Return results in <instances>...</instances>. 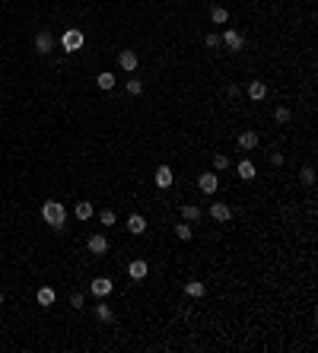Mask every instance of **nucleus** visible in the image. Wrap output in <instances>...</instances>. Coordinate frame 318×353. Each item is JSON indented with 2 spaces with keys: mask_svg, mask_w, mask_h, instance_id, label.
Instances as JSON below:
<instances>
[{
  "mask_svg": "<svg viewBox=\"0 0 318 353\" xmlns=\"http://www.w3.org/2000/svg\"><path fill=\"white\" fill-rule=\"evenodd\" d=\"M42 220L48 223L51 229H64V223H67V210H64V204H58V201H45L42 204Z\"/></svg>",
  "mask_w": 318,
  "mask_h": 353,
  "instance_id": "obj_1",
  "label": "nucleus"
},
{
  "mask_svg": "<svg viewBox=\"0 0 318 353\" xmlns=\"http://www.w3.org/2000/svg\"><path fill=\"white\" fill-rule=\"evenodd\" d=\"M223 48H226L229 54H235V51H242L245 48V35H242L239 29H223Z\"/></svg>",
  "mask_w": 318,
  "mask_h": 353,
  "instance_id": "obj_2",
  "label": "nucleus"
},
{
  "mask_svg": "<svg viewBox=\"0 0 318 353\" xmlns=\"http://www.w3.org/2000/svg\"><path fill=\"white\" fill-rule=\"evenodd\" d=\"M60 48L64 51H80L83 48V32L80 29H67L64 35H60Z\"/></svg>",
  "mask_w": 318,
  "mask_h": 353,
  "instance_id": "obj_3",
  "label": "nucleus"
},
{
  "mask_svg": "<svg viewBox=\"0 0 318 353\" xmlns=\"http://www.w3.org/2000/svg\"><path fill=\"white\" fill-rule=\"evenodd\" d=\"M112 290H115V283L108 280V277H96V280L89 283V293L96 296V299H105V296H112Z\"/></svg>",
  "mask_w": 318,
  "mask_h": 353,
  "instance_id": "obj_4",
  "label": "nucleus"
},
{
  "mask_svg": "<svg viewBox=\"0 0 318 353\" xmlns=\"http://www.w3.org/2000/svg\"><path fill=\"white\" fill-rule=\"evenodd\" d=\"M124 226H127V233H131V235H144L146 233V216L144 213H131Z\"/></svg>",
  "mask_w": 318,
  "mask_h": 353,
  "instance_id": "obj_5",
  "label": "nucleus"
},
{
  "mask_svg": "<svg viewBox=\"0 0 318 353\" xmlns=\"http://www.w3.org/2000/svg\"><path fill=\"white\" fill-rule=\"evenodd\" d=\"M86 248H89L92 255H105L108 252V239H105L102 233H92L89 239H86Z\"/></svg>",
  "mask_w": 318,
  "mask_h": 353,
  "instance_id": "obj_6",
  "label": "nucleus"
},
{
  "mask_svg": "<svg viewBox=\"0 0 318 353\" xmlns=\"http://www.w3.org/2000/svg\"><path fill=\"white\" fill-rule=\"evenodd\" d=\"M198 188H201L204 194H213L216 188H220V175H216V172H204V175L198 178Z\"/></svg>",
  "mask_w": 318,
  "mask_h": 353,
  "instance_id": "obj_7",
  "label": "nucleus"
},
{
  "mask_svg": "<svg viewBox=\"0 0 318 353\" xmlns=\"http://www.w3.org/2000/svg\"><path fill=\"white\" fill-rule=\"evenodd\" d=\"M245 92H248V99H252V102H261V99L267 96V83H264V80H252V83L245 86Z\"/></svg>",
  "mask_w": 318,
  "mask_h": 353,
  "instance_id": "obj_8",
  "label": "nucleus"
},
{
  "mask_svg": "<svg viewBox=\"0 0 318 353\" xmlns=\"http://www.w3.org/2000/svg\"><path fill=\"white\" fill-rule=\"evenodd\" d=\"M127 274H131V280H144V277L150 274V264H146L144 258H137V261L127 264Z\"/></svg>",
  "mask_w": 318,
  "mask_h": 353,
  "instance_id": "obj_9",
  "label": "nucleus"
},
{
  "mask_svg": "<svg viewBox=\"0 0 318 353\" xmlns=\"http://www.w3.org/2000/svg\"><path fill=\"white\" fill-rule=\"evenodd\" d=\"M137 64H140V58H137L134 51H121V54H118V67H121V70L131 73V70H137Z\"/></svg>",
  "mask_w": 318,
  "mask_h": 353,
  "instance_id": "obj_10",
  "label": "nucleus"
},
{
  "mask_svg": "<svg viewBox=\"0 0 318 353\" xmlns=\"http://www.w3.org/2000/svg\"><path fill=\"white\" fill-rule=\"evenodd\" d=\"M255 147H258V134H255V131H242L239 134V150L242 153H252Z\"/></svg>",
  "mask_w": 318,
  "mask_h": 353,
  "instance_id": "obj_11",
  "label": "nucleus"
},
{
  "mask_svg": "<svg viewBox=\"0 0 318 353\" xmlns=\"http://www.w3.org/2000/svg\"><path fill=\"white\" fill-rule=\"evenodd\" d=\"M210 216L216 223H226L229 216H232V207H229V204H210Z\"/></svg>",
  "mask_w": 318,
  "mask_h": 353,
  "instance_id": "obj_12",
  "label": "nucleus"
},
{
  "mask_svg": "<svg viewBox=\"0 0 318 353\" xmlns=\"http://www.w3.org/2000/svg\"><path fill=\"white\" fill-rule=\"evenodd\" d=\"M153 181H156V188H169L172 185V166H159L156 175H153Z\"/></svg>",
  "mask_w": 318,
  "mask_h": 353,
  "instance_id": "obj_13",
  "label": "nucleus"
},
{
  "mask_svg": "<svg viewBox=\"0 0 318 353\" xmlns=\"http://www.w3.org/2000/svg\"><path fill=\"white\" fill-rule=\"evenodd\" d=\"M51 48H54L51 35H48V32H38V35H35V51H38V54H48Z\"/></svg>",
  "mask_w": 318,
  "mask_h": 353,
  "instance_id": "obj_14",
  "label": "nucleus"
},
{
  "mask_svg": "<svg viewBox=\"0 0 318 353\" xmlns=\"http://www.w3.org/2000/svg\"><path fill=\"white\" fill-rule=\"evenodd\" d=\"M235 172H239V178L252 181V178H255V162H252V159H242L239 166H235Z\"/></svg>",
  "mask_w": 318,
  "mask_h": 353,
  "instance_id": "obj_15",
  "label": "nucleus"
},
{
  "mask_svg": "<svg viewBox=\"0 0 318 353\" xmlns=\"http://www.w3.org/2000/svg\"><path fill=\"white\" fill-rule=\"evenodd\" d=\"M185 293L191 296V299H201V296L207 293V287H204L201 280H188V283H185Z\"/></svg>",
  "mask_w": 318,
  "mask_h": 353,
  "instance_id": "obj_16",
  "label": "nucleus"
},
{
  "mask_svg": "<svg viewBox=\"0 0 318 353\" xmlns=\"http://www.w3.org/2000/svg\"><path fill=\"white\" fill-rule=\"evenodd\" d=\"M35 299H38V305H45V309H48V305H54V299H58V296H54L51 287H42V290L35 293Z\"/></svg>",
  "mask_w": 318,
  "mask_h": 353,
  "instance_id": "obj_17",
  "label": "nucleus"
},
{
  "mask_svg": "<svg viewBox=\"0 0 318 353\" xmlns=\"http://www.w3.org/2000/svg\"><path fill=\"white\" fill-rule=\"evenodd\" d=\"M181 220H185V223H198V220H201V207L185 204V207H181Z\"/></svg>",
  "mask_w": 318,
  "mask_h": 353,
  "instance_id": "obj_18",
  "label": "nucleus"
},
{
  "mask_svg": "<svg viewBox=\"0 0 318 353\" xmlns=\"http://www.w3.org/2000/svg\"><path fill=\"white\" fill-rule=\"evenodd\" d=\"M210 19H213V26H226L229 23V10H226V6H213Z\"/></svg>",
  "mask_w": 318,
  "mask_h": 353,
  "instance_id": "obj_19",
  "label": "nucleus"
},
{
  "mask_svg": "<svg viewBox=\"0 0 318 353\" xmlns=\"http://www.w3.org/2000/svg\"><path fill=\"white\" fill-rule=\"evenodd\" d=\"M96 86H99V89H105V92L115 89V73H108V70L99 73V77H96Z\"/></svg>",
  "mask_w": 318,
  "mask_h": 353,
  "instance_id": "obj_20",
  "label": "nucleus"
},
{
  "mask_svg": "<svg viewBox=\"0 0 318 353\" xmlns=\"http://www.w3.org/2000/svg\"><path fill=\"white\" fill-rule=\"evenodd\" d=\"M289 118H293V112H289L287 105H277L274 108V121H277V124H289Z\"/></svg>",
  "mask_w": 318,
  "mask_h": 353,
  "instance_id": "obj_21",
  "label": "nucleus"
},
{
  "mask_svg": "<svg viewBox=\"0 0 318 353\" xmlns=\"http://www.w3.org/2000/svg\"><path fill=\"white\" fill-rule=\"evenodd\" d=\"M175 235H178L181 242H188V239H191V235H194V226H191V223H185V220H181L178 226H175Z\"/></svg>",
  "mask_w": 318,
  "mask_h": 353,
  "instance_id": "obj_22",
  "label": "nucleus"
},
{
  "mask_svg": "<svg viewBox=\"0 0 318 353\" xmlns=\"http://www.w3.org/2000/svg\"><path fill=\"white\" fill-rule=\"evenodd\" d=\"M99 223H102V226H115V223H118V213H115L112 207H105L102 213H99Z\"/></svg>",
  "mask_w": 318,
  "mask_h": 353,
  "instance_id": "obj_23",
  "label": "nucleus"
},
{
  "mask_svg": "<svg viewBox=\"0 0 318 353\" xmlns=\"http://www.w3.org/2000/svg\"><path fill=\"white\" fill-rule=\"evenodd\" d=\"M229 169V156L226 153H216L213 156V172H226Z\"/></svg>",
  "mask_w": 318,
  "mask_h": 353,
  "instance_id": "obj_24",
  "label": "nucleus"
},
{
  "mask_svg": "<svg viewBox=\"0 0 318 353\" xmlns=\"http://www.w3.org/2000/svg\"><path fill=\"white\" fill-rule=\"evenodd\" d=\"M299 181H302V185H315V169L312 166H302L299 169Z\"/></svg>",
  "mask_w": 318,
  "mask_h": 353,
  "instance_id": "obj_25",
  "label": "nucleus"
},
{
  "mask_svg": "<svg viewBox=\"0 0 318 353\" xmlns=\"http://www.w3.org/2000/svg\"><path fill=\"white\" fill-rule=\"evenodd\" d=\"M92 216V204L89 201H80L77 204V220H89Z\"/></svg>",
  "mask_w": 318,
  "mask_h": 353,
  "instance_id": "obj_26",
  "label": "nucleus"
},
{
  "mask_svg": "<svg viewBox=\"0 0 318 353\" xmlns=\"http://www.w3.org/2000/svg\"><path fill=\"white\" fill-rule=\"evenodd\" d=\"M127 96H134V99H137V96H144V83H140L137 77H134V80H127Z\"/></svg>",
  "mask_w": 318,
  "mask_h": 353,
  "instance_id": "obj_27",
  "label": "nucleus"
},
{
  "mask_svg": "<svg viewBox=\"0 0 318 353\" xmlns=\"http://www.w3.org/2000/svg\"><path fill=\"white\" fill-rule=\"evenodd\" d=\"M96 315H99V322H115V312L108 305H96Z\"/></svg>",
  "mask_w": 318,
  "mask_h": 353,
  "instance_id": "obj_28",
  "label": "nucleus"
},
{
  "mask_svg": "<svg viewBox=\"0 0 318 353\" xmlns=\"http://www.w3.org/2000/svg\"><path fill=\"white\" fill-rule=\"evenodd\" d=\"M204 45H207V48H223V38H220V32H210V35L204 38Z\"/></svg>",
  "mask_w": 318,
  "mask_h": 353,
  "instance_id": "obj_29",
  "label": "nucleus"
},
{
  "mask_svg": "<svg viewBox=\"0 0 318 353\" xmlns=\"http://www.w3.org/2000/svg\"><path fill=\"white\" fill-rule=\"evenodd\" d=\"M83 302H86L83 293H73V296H70V305H73V309H83Z\"/></svg>",
  "mask_w": 318,
  "mask_h": 353,
  "instance_id": "obj_30",
  "label": "nucleus"
},
{
  "mask_svg": "<svg viewBox=\"0 0 318 353\" xmlns=\"http://www.w3.org/2000/svg\"><path fill=\"white\" fill-rule=\"evenodd\" d=\"M226 96H229V99H239V96H242V89H239L235 83H229V86H226Z\"/></svg>",
  "mask_w": 318,
  "mask_h": 353,
  "instance_id": "obj_31",
  "label": "nucleus"
},
{
  "mask_svg": "<svg viewBox=\"0 0 318 353\" xmlns=\"http://www.w3.org/2000/svg\"><path fill=\"white\" fill-rule=\"evenodd\" d=\"M270 166H283V153H270Z\"/></svg>",
  "mask_w": 318,
  "mask_h": 353,
  "instance_id": "obj_32",
  "label": "nucleus"
},
{
  "mask_svg": "<svg viewBox=\"0 0 318 353\" xmlns=\"http://www.w3.org/2000/svg\"><path fill=\"white\" fill-rule=\"evenodd\" d=\"M0 305H3V293H0Z\"/></svg>",
  "mask_w": 318,
  "mask_h": 353,
  "instance_id": "obj_33",
  "label": "nucleus"
}]
</instances>
